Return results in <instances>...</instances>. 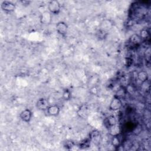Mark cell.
Instances as JSON below:
<instances>
[{
    "label": "cell",
    "instance_id": "21",
    "mask_svg": "<svg viewBox=\"0 0 151 151\" xmlns=\"http://www.w3.org/2000/svg\"><path fill=\"white\" fill-rule=\"evenodd\" d=\"M133 64V60L130 58H126L125 60V64L126 67H130Z\"/></svg>",
    "mask_w": 151,
    "mask_h": 151
},
{
    "label": "cell",
    "instance_id": "18",
    "mask_svg": "<svg viewBox=\"0 0 151 151\" xmlns=\"http://www.w3.org/2000/svg\"><path fill=\"white\" fill-rule=\"evenodd\" d=\"M126 94H127L126 89L124 87H121L118 90V91H117V94L115 96L122 99V98L124 97Z\"/></svg>",
    "mask_w": 151,
    "mask_h": 151
},
{
    "label": "cell",
    "instance_id": "13",
    "mask_svg": "<svg viewBox=\"0 0 151 151\" xmlns=\"http://www.w3.org/2000/svg\"><path fill=\"white\" fill-rule=\"evenodd\" d=\"M142 40V39L140 38V37L139 35L134 34L132 36H131V37L130 38L129 41L132 45H137L140 44Z\"/></svg>",
    "mask_w": 151,
    "mask_h": 151
},
{
    "label": "cell",
    "instance_id": "14",
    "mask_svg": "<svg viewBox=\"0 0 151 151\" xmlns=\"http://www.w3.org/2000/svg\"><path fill=\"white\" fill-rule=\"evenodd\" d=\"M108 35V32L102 29H99L97 32H96V37L100 40H103L104 38H106L107 37Z\"/></svg>",
    "mask_w": 151,
    "mask_h": 151
},
{
    "label": "cell",
    "instance_id": "7",
    "mask_svg": "<svg viewBox=\"0 0 151 151\" xmlns=\"http://www.w3.org/2000/svg\"><path fill=\"white\" fill-rule=\"evenodd\" d=\"M49 106V102L45 98H40L36 102V107L40 110H47Z\"/></svg>",
    "mask_w": 151,
    "mask_h": 151
},
{
    "label": "cell",
    "instance_id": "3",
    "mask_svg": "<svg viewBox=\"0 0 151 151\" xmlns=\"http://www.w3.org/2000/svg\"><path fill=\"white\" fill-rule=\"evenodd\" d=\"M55 28L57 32L61 35L64 36L67 34L68 31V25L66 22L64 21H60L55 25Z\"/></svg>",
    "mask_w": 151,
    "mask_h": 151
},
{
    "label": "cell",
    "instance_id": "8",
    "mask_svg": "<svg viewBox=\"0 0 151 151\" xmlns=\"http://www.w3.org/2000/svg\"><path fill=\"white\" fill-rule=\"evenodd\" d=\"M32 116V113L28 109L23 110L19 114L20 119L23 122L26 123H29L31 121Z\"/></svg>",
    "mask_w": 151,
    "mask_h": 151
},
{
    "label": "cell",
    "instance_id": "6",
    "mask_svg": "<svg viewBox=\"0 0 151 151\" xmlns=\"http://www.w3.org/2000/svg\"><path fill=\"white\" fill-rule=\"evenodd\" d=\"M90 113V109L87 105L83 104L79 107L77 111V114L80 118L86 119L87 117Z\"/></svg>",
    "mask_w": 151,
    "mask_h": 151
},
{
    "label": "cell",
    "instance_id": "20",
    "mask_svg": "<svg viewBox=\"0 0 151 151\" xmlns=\"http://www.w3.org/2000/svg\"><path fill=\"white\" fill-rule=\"evenodd\" d=\"M74 144L72 141H67L64 145V147L67 149H71L74 146Z\"/></svg>",
    "mask_w": 151,
    "mask_h": 151
},
{
    "label": "cell",
    "instance_id": "1",
    "mask_svg": "<svg viewBox=\"0 0 151 151\" xmlns=\"http://www.w3.org/2000/svg\"><path fill=\"white\" fill-rule=\"evenodd\" d=\"M48 9L51 14L57 15L61 11V4L57 0H51L48 4Z\"/></svg>",
    "mask_w": 151,
    "mask_h": 151
},
{
    "label": "cell",
    "instance_id": "17",
    "mask_svg": "<svg viewBox=\"0 0 151 151\" xmlns=\"http://www.w3.org/2000/svg\"><path fill=\"white\" fill-rule=\"evenodd\" d=\"M63 98L64 100L68 101L70 100L71 98V93L70 90L68 88H65L64 90L63 93Z\"/></svg>",
    "mask_w": 151,
    "mask_h": 151
},
{
    "label": "cell",
    "instance_id": "12",
    "mask_svg": "<svg viewBox=\"0 0 151 151\" xmlns=\"http://www.w3.org/2000/svg\"><path fill=\"white\" fill-rule=\"evenodd\" d=\"M101 136L100 133L97 130H94L90 133V141L95 143L96 144L99 143L100 141Z\"/></svg>",
    "mask_w": 151,
    "mask_h": 151
},
{
    "label": "cell",
    "instance_id": "2",
    "mask_svg": "<svg viewBox=\"0 0 151 151\" xmlns=\"http://www.w3.org/2000/svg\"><path fill=\"white\" fill-rule=\"evenodd\" d=\"M123 106L122 99L114 96L111 100L109 104V109L111 111H116L119 110Z\"/></svg>",
    "mask_w": 151,
    "mask_h": 151
},
{
    "label": "cell",
    "instance_id": "11",
    "mask_svg": "<svg viewBox=\"0 0 151 151\" xmlns=\"http://www.w3.org/2000/svg\"><path fill=\"white\" fill-rule=\"evenodd\" d=\"M137 78L142 83H146L149 78L147 72L145 70H141L139 71L137 74Z\"/></svg>",
    "mask_w": 151,
    "mask_h": 151
},
{
    "label": "cell",
    "instance_id": "5",
    "mask_svg": "<svg viewBox=\"0 0 151 151\" xmlns=\"http://www.w3.org/2000/svg\"><path fill=\"white\" fill-rule=\"evenodd\" d=\"M1 9L6 12H12L15 9V5L13 2L8 1H4L1 4Z\"/></svg>",
    "mask_w": 151,
    "mask_h": 151
},
{
    "label": "cell",
    "instance_id": "15",
    "mask_svg": "<svg viewBox=\"0 0 151 151\" xmlns=\"http://www.w3.org/2000/svg\"><path fill=\"white\" fill-rule=\"evenodd\" d=\"M119 135L118 136H112V139L111 140V143L113 146L118 148L121 146V140L119 137Z\"/></svg>",
    "mask_w": 151,
    "mask_h": 151
},
{
    "label": "cell",
    "instance_id": "19",
    "mask_svg": "<svg viewBox=\"0 0 151 151\" xmlns=\"http://www.w3.org/2000/svg\"><path fill=\"white\" fill-rule=\"evenodd\" d=\"M139 36L142 39H145L149 37V32L147 29H143L140 32Z\"/></svg>",
    "mask_w": 151,
    "mask_h": 151
},
{
    "label": "cell",
    "instance_id": "9",
    "mask_svg": "<svg viewBox=\"0 0 151 151\" xmlns=\"http://www.w3.org/2000/svg\"><path fill=\"white\" fill-rule=\"evenodd\" d=\"M46 111L47 114L51 116H57L60 113V108L57 105H50Z\"/></svg>",
    "mask_w": 151,
    "mask_h": 151
},
{
    "label": "cell",
    "instance_id": "4",
    "mask_svg": "<svg viewBox=\"0 0 151 151\" xmlns=\"http://www.w3.org/2000/svg\"><path fill=\"white\" fill-rule=\"evenodd\" d=\"M40 21L43 25L50 24L52 22V14L48 11H44L40 15Z\"/></svg>",
    "mask_w": 151,
    "mask_h": 151
},
{
    "label": "cell",
    "instance_id": "16",
    "mask_svg": "<svg viewBox=\"0 0 151 151\" xmlns=\"http://www.w3.org/2000/svg\"><path fill=\"white\" fill-rule=\"evenodd\" d=\"M106 123L107 124L108 127L111 126H113V125H114V124H117V119H116V117L113 115H111V116H109L106 119Z\"/></svg>",
    "mask_w": 151,
    "mask_h": 151
},
{
    "label": "cell",
    "instance_id": "10",
    "mask_svg": "<svg viewBox=\"0 0 151 151\" xmlns=\"http://www.w3.org/2000/svg\"><path fill=\"white\" fill-rule=\"evenodd\" d=\"M108 130L109 134L111 136H118L120 134L121 132V128L119 125L117 124L108 127Z\"/></svg>",
    "mask_w": 151,
    "mask_h": 151
}]
</instances>
